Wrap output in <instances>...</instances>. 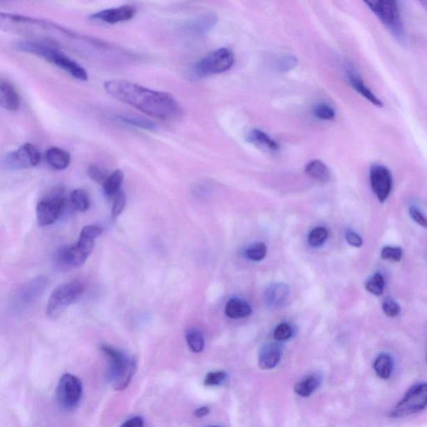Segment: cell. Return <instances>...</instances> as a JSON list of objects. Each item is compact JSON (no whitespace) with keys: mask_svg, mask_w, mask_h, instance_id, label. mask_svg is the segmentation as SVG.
<instances>
[{"mask_svg":"<svg viewBox=\"0 0 427 427\" xmlns=\"http://www.w3.org/2000/svg\"><path fill=\"white\" fill-rule=\"evenodd\" d=\"M104 88L114 98L155 119L174 120L183 113L178 101L170 93L150 90L127 80H109Z\"/></svg>","mask_w":427,"mask_h":427,"instance_id":"6da1fadb","label":"cell"},{"mask_svg":"<svg viewBox=\"0 0 427 427\" xmlns=\"http://www.w3.org/2000/svg\"><path fill=\"white\" fill-rule=\"evenodd\" d=\"M16 48L20 52L31 53L45 59L80 81H87L88 79L87 71L77 62L65 56L56 46L45 44L44 42L23 40L17 43Z\"/></svg>","mask_w":427,"mask_h":427,"instance_id":"7a4b0ae2","label":"cell"},{"mask_svg":"<svg viewBox=\"0 0 427 427\" xmlns=\"http://www.w3.org/2000/svg\"><path fill=\"white\" fill-rule=\"evenodd\" d=\"M101 350L108 360L107 380L116 391L128 387L137 371V362L121 350L108 345L101 346Z\"/></svg>","mask_w":427,"mask_h":427,"instance_id":"3957f363","label":"cell"},{"mask_svg":"<svg viewBox=\"0 0 427 427\" xmlns=\"http://www.w3.org/2000/svg\"><path fill=\"white\" fill-rule=\"evenodd\" d=\"M366 4L397 40H405V29L398 3L393 0H374L366 1Z\"/></svg>","mask_w":427,"mask_h":427,"instance_id":"277c9868","label":"cell"},{"mask_svg":"<svg viewBox=\"0 0 427 427\" xmlns=\"http://www.w3.org/2000/svg\"><path fill=\"white\" fill-rule=\"evenodd\" d=\"M234 62V54L231 49H218L194 63L190 70V75L194 78L201 79L209 75L224 73L233 66Z\"/></svg>","mask_w":427,"mask_h":427,"instance_id":"5b68a950","label":"cell"},{"mask_svg":"<svg viewBox=\"0 0 427 427\" xmlns=\"http://www.w3.org/2000/svg\"><path fill=\"white\" fill-rule=\"evenodd\" d=\"M84 285L78 280L70 281L56 287L50 295L46 312L53 319L60 317L66 309L81 297Z\"/></svg>","mask_w":427,"mask_h":427,"instance_id":"8992f818","label":"cell"},{"mask_svg":"<svg viewBox=\"0 0 427 427\" xmlns=\"http://www.w3.org/2000/svg\"><path fill=\"white\" fill-rule=\"evenodd\" d=\"M426 407L427 382L417 384L405 393L403 398L393 409L391 417L400 418L411 416Z\"/></svg>","mask_w":427,"mask_h":427,"instance_id":"52a82bcc","label":"cell"},{"mask_svg":"<svg viewBox=\"0 0 427 427\" xmlns=\"http://www.w3.org/2000/svg\"><path fill=\"white\" fill-rule=\"evenodd\" d=\"M83 396V385L77 376L69 373L63 375L59 380L56 397L60 407L71 411L78 407Z\"/></svg>","mask_w":427,"mask_h":427,"instance_id":"ba28073f","label":"cell"},{"mask_svg":"<svg viewBox=\"0 0 427 427\" xmlns=\"http://www.w3.org/2000/svg\"><path fill=\"white\" fill-rule=\"evenodd\" d=\"M41 162L39 149L33 143H26L18 150L10 152L2 160V166L6 170H22L37 166Z\"/></svg>","mask_w":427,"mask_h":427,"instance_id":"9c48e42d","label":"cell"},{"mask_svg":"<svg viewBox=\"0 0 427 427\" xmlns=\"http://www.w3.org/2000/svg\"><path fill=\"white\" fill-rule=\"evenodd\" d=\"M65 206V199L62 194H54L41 200L36 209L39 225L42 227L52 225L60 218Z\"/></svg>","mask_w":427,"mask_h":427,"instance_id":"30bf717a","label":"cell"},{"mask_svg":"<svg viewBox=\"0 0 427 427\" xmlns=\"http://www.w3.org/2000/svg\"><path fill=\"white\" fill-rule=\"evenodd\" d=\"M95 240L81 238L74 247L61 249L59 252L58 260L61 264L71 267H78L86 262L87 258L95 247Z\"/></svg>","mask_w":427,"mask_h":427,"instance_id":"8fae6325","label":"cell"},{"mask_svg":"<svg viewBox=\"0 0 427 427\" xmlns=\"http://www.w3.org/2000/svg\"><path fill=\"white\" fill-rule=\"evenodd\" d=\"M370 183L376 198L384 203L390 196L393 188L391 172L383 164H373L370 169Z\"/></svg>","mask_w":427,"mask_h":427,"instance_id":"7c38bea8","label":"cell"},{"mask_svg":"<svg viewBox=\"0 0 427 427\" xmlns=\"http://www.w3.org/2000/svg\"><path fill=\"white\" fill-rule=\"evenodd\" d=\"M137 13V8L130 4H125V6L107 8V10L94 13L90 16V19L100 21V22L116 24L132 20Z\"/></svg>","mask_w":427,"mask_h":427,"instance_id":"4fadbf2b","label":"cell"},{"mask_svg":"<svg viewBox=\"0 0 427 427\" xmlns=\"http://www.w3.org/2000/svg\"><path fill=\"white\" fill-rule=\"evenodd\" d=\"M283 353L282 346L276 342L262 346L259 353V366L263 370L273 369L280 362Z\"/></svg>","mask_w":427,"mask_h":427,"instance_id":"5bb4252c","label":"cell"},{"mask_svg":"<svg viewBox=\"0 0 427 427\" xmlns=\"http://www.w3.org/2000/svg\"><path fill=\"white\" fill-rule=\"evenodd\" d=\"M346 75H348V81L350 86H352L355 91H356L362 97L369 101V102L375 107L378 108L383 107L382 101L380 100L378 96L375 95V93L368 87L360 75H359L356 71L352 70H348L346 71Z\"/></svg>","mask_w":427,"mask_h":427,"instance_id":"9a60e30c","label":"cell"},{"mask_svg":"<svg viewBox=\"0 0 427 427\" xmlns=\"http://www.w3.org/2000/svg\"><path fill=\"white\" fill-rule=\"evenodd\" d=\"M289 295V286L285 283H273L265 290L264 302L270 307H279L287 301Z\"/></svg>","mask_w":427,"mask_h":427,"instance_id":"2e32d148","label":"cell"},{"mask_svg":"<svg viewBox=\"0 0 427 427\" xmlns=\"http://www.w3.org/2000/svg\"><path fill=\"white\" fill-rule=\"evenodd\" d=\"M217 17L213 14H205L192 20L186 25L185 29L193 36H203L209 33L217 23Z\"/></svg>","mask_w":427,"mask_h":427,"instance_id":"e0dca14e","label":"cell"},{"mask_svg":"<svg viewBox=\"0 0 427 427\" xmlns=\"http://www.w3.org/2000/svg\"><path fill=\"white\" fill-rule=\"evenodd\" d=\"M0 104L8 111L15 112L20 108V96L14 86L2 80L0 83Z\"/></svg>","mask_w":427,"mask_h":427,"instance_id":"ac0fdd59","label":"cell"},{"mask_svg":"<svg viewBox=\"0 0 427 427\" xmlns=\"http://www.w3.org/2000/svg\"><path fill=\"white\" fill-rule=\"evenodd\" d=\"M45 159L49 166L56 171L65 170L71 162L70 155L59 147L49 148L46 151Z\"/></svg>","mask_w":427,"mask_h":427,"instance_id":"d6986e66","label":"cell"},{"mask_svg":"<svg viewBox=\"0 0 427 427\" xmlns=\"http://www.w3.org/2000/svg\"><path fill=\"white\" fill-rule=\"evenodd\" d=\"M247 141L258 149L265 152H274L279 149V145L263 131L253 130L248 134Z\"/></svg>","mask_w":427,"mask_h":427,"instance_id":"ffe728a7","label":"cell"},{"mask_svg":"<svg viewBox=\"0 0 427 427\" xmlns=\"http://www.w3.org/2000/svg\"><path fill=\"white\" fill-rule=\"evenodd\" d=\"M225 313L231 319H242L251 315L252 308L248 302L242 300L231 299L226 304Z\"/></svg>","mask_w":427,"mask_h":427,"instance_id":"44dd1931","label":"cell"},{"mask_svg":"<svg viewBox=\"0 0 427 427\" xmlns=\"http://www.w3.org/2000/svg\"><path fill=\"white\" fill-rule=\"evenodd\" d=\"M305 172L311 178L321 183H328L331 179V172H329L327 164L318 160L309 162L306 164Z\"/></svg>","mask_w":427,"mask_h":427,"instance_id":"7402d4cb","label":"cell"},{"mask_svg":"<svg viewBox=\"0 0 427 427\" xmlns=\"http://www.w3.org/2000/svg\"><path fill=\"white\" fill-rule=\"evenodd\" d=\"M393 367H394V361L390 354L382 353L376 357L373 368L375 374L378 378L383 380H387L391 378L392 374Z\"/></svg>","mask_w":427,"mask_h":427,"instance_id":"603a6c76","label":"cell"},{"mask_svg":"<svg viewBox=\"0 0 427 427\" xmlns=\"http://www.w3.org/2000/svg\"><path fill=\"white\" fill-rule=\"evenodd\" d=\"M117 119L126 125L145 130L155 131L158 127L153 121L145 116L133 115V114H123V115L118 116Z\"/></svg>","mask_w":427,"mask_h":427,"instance_id":"cb8c5ba5","label":"cell"},{"mask_svg":"<svg viewBox=\"0 0 427 427\" xmlns=\"http://www.w3.org/2000/svg\"><path fill=\"white\" fill-rule=\"evenodd\" d=\"M321 378L318 374H312L306 376L295 385V391L302 397L310 396L320 386Z\"/></svg>","mask_w":427,"mask_h":427,"instance_id":"d4e9b609","label":"cell"},{"mask_svg":"<svg viewBox=\"0 0 427 427\" xmlns=\"http://www.w3.org/2000/svg\"><path fill=\"white\" fill-rule=\"evenodd\" d=\"M124 172L117 170L109 175L107 181L103 185L105 194L108 196H115L121 192L123 181H124Z\"/></svg>","mask_w":427,"mask_h":427,"instance_id":"484cf974","label":"cell"},{"mask_svg":"<svg viewBox=\"0 0 427 427\" xmlns=\"http://www.w3.org/2000/svg\"><path fill=\"white\" fill-rule=\"evenodd\" d=\"M70 201L75 210L84 212L90 208L91 201L86 190L76 189L71 192Z\"/></svg>","mask_w":427,"mask_h":427,"instance_id":"4316f807","label":"cell"},{"mask_svg":"<svg viewBox=\"0 0 427 427\" xmlns=\"http://www.w3.org/2000/svg\"><path fill=\"white\" fill-rule=\"evenodd\" d=\"M185 339L193 352L200 353L205 348L204 337L196 329H189L185 333Z\"/></svg>","mask_w":427,"mask_h":427,"instance_id":"83f0119b","label":"cell"},{"mask_svg":"<svg viewBox=\"0 0 427 427\" xmlns=\"http://www.w3.org/2000/svg\"><path fill=\"white\" fill-rule=\"evenodd\" d=\"M385 279L382 274L375 273L366 283V289L368 293L380 297L384 293Z\"/></svg>","mask_w":427,"mask_h":427,"instance_id":"f1b7e54d","label":"cell"},{"mask_svg":"<svg viewBox=\"0 0 427 427\" xmlns=\"http://www.w3.org/2000/svg\"><path fill=\"white\" fill-rule=\"evenodd\" d=\"M267 254V247L265 243L257 242L245 249L244 255L247 259L255 262L263 261Z\"/></svg>","mask_w":427,"mask_h":427,"instance_id":"f546056e","label":"cell"},{"mask_svg":"<svg viewBox=\"0 0 427 427\" xmlns=\"http://www.w3.org/2000/svg\"><path fill=\"white\" fill-rule=\"evenodd\" d=\"M329 236L327 229L324 227H316L308 236V243L312 247H320L327 242Z\"/></svg>","mask_w":427,"mask_h":427,"instance_id":"4dcf8cb0","label":"cell"},{"mask_svg":"<svg viewBox=\"0 0 427 427\" xmlns=\"http://www.w3.org/2000/svg\"><path fill=\"white\" fill-rule=\"evenodd\" d=\"M88 176L95 183L104 185L109 176L107 169L97 166V164H91L88 168Z\"/></svg>","mask_w":427,"mask_h":427,"instance_id":"1f68e13d","label":"cell"},{"mask_svg":"<svg viewBox=\"0 0 427 427\" xmlns=\"http://www.w3.org/2000/svg\"><path fill=\"white\" fill-rule=\"evenodd\" d=\"M313 113L316 118L323 121H332L336 117L335 109L327 104H317Z\"/></svg>","mask_w":427,"mask_h":427,"instance_id":"d6a6232c","label":"cell"},{"mask_svg":"<svg viewBox=\"0 0 427 427\" xmlns=\"http://www.w3.org/2000/svg\"><path fill=\"white\" fill-rule=\"evenodd\" d=\"M294 329L289 323H281L274 329V337L277 341H286L293 337Z\"/></svg>","mask_w":427,"mask_h":427,"instance_id":"836d02e7","label":"cell"},{"mask_svg":"<svg viewBox=\"0 0 427 427\" xmlns=\"http://www.w3.org/2000/svg\"><path fill=\"white\" fill-rule=\"evenodd\" d=\"M298 65V60L294 56L290 54H286V56H281L277 63V68L281 73H287L295 69Z\"/></svg>","mask_w":427,"mask_h":427,"instance_id":"e575fe53","label":"cell"},{"mask_svg":"<svg viewBox=\"0 0 427 427\" xmlns=\"http://www.w3.org/2000/svg\"><path fill=\"white\" fill-rule=\"evenodd\" d=\"M403 256V249L397 247H385L380 252V256L384 261L399 262Z\"/></svg>","mask_w":427,"mask_h":427,"instance_id":"d590c367","label":"cell"},{"mask_svg":"<svg viewBox=\"0 0 427 427\" xmlns=\"http://www.w3.org/2000/svg\"><path fill=\"white\" fill-rule=\"evenodd\" d=\"M126 204V197L124 192L121 190L114 196V204L112 207V219H115L123 212Z\"/></svg>","mask_w":427,"mask_h":427,"instance_id":"8d00e7d4","label":"cell"},{"mask_svg":"<svg viewBox=\"0 0 427 427\" xmlns=\"http://www.w3.org/2000/svg\"><path fill=\"white\" fill-rule=\"evenodd\" d=\"M382 310L386 316L393 318V317H396L400 314L401 307L395 300L387 298L385 300L382 304Z\"/></svg>","mask_w":427,"mask_h":427,"instance_id":"74e56055","label":"cell"},{"mask_svg":"<svg viewBox=\"0 0 427 427\" xmlns=\"http://www.w3.org/2000/svg\"><path fill=\"white\" fill-rule=\"evenodd\" d=\"M226 378L227 375L226 372H210V373L206 375L205 385V386H219V385H221L225 382Z\"/></svg>","mask_w":427,"mask_h":427,"instance_id":"f35d334b","label":"cell"},{"mask_svg":"<svg viewBox=\"0 0 427 427\" xmlns=\"http://www.w3.org/2000/svg\"><path fill=\"white\" fill-rule=\"evenodd\" d=\"M409 215L417 225L424 228V229H427V217L418 207L416 205L410 206Z\"/></svg>","mask_w":427,"mask_h":427,"instance_id":"ab89813d","label":"cell"},{"mask_svg":"<svg viewBox=\"0 0 427 427\" xmlns=\"http://www.w3.org/2000/svg\"><path fill=\"white\" fill-rule=\"evenodd\" d=\"M103 231V228L99 226H86L83 228L80 236H81V238L95 240L96 238H98L100 235H102Z\"/></svg>","mask_w":427,"mask_h":427,"instance_id":"60d3db41","label":"cell"},{"mask_svg":"<svg viewBox=\"0 0 427 427\" xmlns=\"http://www.w3.org/2000/svg\"><path fill=\"white\" fill-rule=\"evenodd\" d=\"M346 240L353 247L359 248L362 247L363 240L362 236L352 230H348L346 232Z\"/></svg>","mask_w":427,"mask_h":427,"instance_id":"b9f144b4","label":"cell"},{"mask_svg":"<svg viewBox=\"0 0 427 427\" xmlns=\"http://www.w3.org/2000/svg\"><path fill=\"white\" fill-rule=\"evenodd\" d=\"M121 427H143V421L141 417H134L125 421Z\"/></svg>","mask_w":427,"mask_h":427,"instance_id":"7bdbcfd3","label":"cell"},{"mask_svg":"<svg viewBox=\"0 0 427 427\" xmlns=\"http://www.w3.org/2000/svg\"><path fill=\"white\" fill-rule=\"evenodd\" d=\"M210 412L209 408L207 407H201L196 410V412H194V415H196L198 418H202L207 415H208Z\"/></svg>","mask_w":427,"mask_h":427,"instance_id":"ee69618b","label":"cell"},{"mask_svg":"<svg viewBox=\"0 0 427 427\" xmlns=\"http://www.w3.org/2000/svg\"><path fill=\"white\" fill-rule=\"evenodd\" d=\"M209 427H217V426H209Z\"/></svg>","mask_w":427,"mask_h":427,"instance_id":"f6af8a7d","label":"cell"},{"mask_svg":"<svg viewBox=\"0 0 427 427\" xmlns=\"http://www.w3.org/2000/svg\"><path fill=\"white\" fill-rule=\"evenodd\" d=\"M426 361H427V353H426Z\"/></svg>","mask_w":427,"mask_h":427,"instance_id":"bcb514c9","label":"cell"}]
</instances>
